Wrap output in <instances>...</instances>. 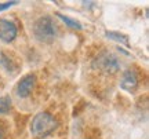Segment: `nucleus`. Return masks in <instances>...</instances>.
Masks as SVG:
<instances>
[{
  "label": "nucleus",
  "instance_id": "nucleus-11",
  "mask_svg": "<svg viewBox=\"0 0 149 139\" xmlns=\"http://www.w3.org/2000/svg\"><path fill=\"white\" fill-rule=\"evenodd\" d=\"M17 1H6V3H0V11H4L7 8H10L13 6H15Z\"/></svg>",
  "mask_w": 149,
  "mask_h": 139
},
{
  "label": "nucleus",
  "instance_id": "nucleus-2",
  "mask_svg": "<svg viewBox=\"0 0 149 139\" xmlns=\"http://www.w3.org/2000/svg\"><path fill=\"white\" fill-rule=\"evenodd\" d=\"M58 127L57 120L54 118L53 114L47 112H40L33 117L31 124V134L35 138H44L54 132V129Z\"/></svg>",
  "mask_w": 149,
  "mask_h": 139
},
{
  "label": "nucleus",
  "instance_id": "nucleus-5",
  "mask_svg": "<svg viewBox=\"0 0 149 139\" xmlns=\"http://www.w3.org/2000/svg\"><path fill=\"white\" fill-rule=\"evenodd\" d=\"M35 84H36V76L35 75H26L24 76L21 80L18 81L15 88L17 95L19 98H28L31 95L32 90L35 88Z\"/></svg>",
  "mask_w": 149,
  "mask_h": 139
},
{
  "label": "nucleus",
  "instance_id": "nucleus-1",
  "mask_svg": "<svg viewBox=\"0 0 149 139\" xmlns=\"http://www.w3.org/2000/svg\"><path fill=\"white\" fill-rule=\"evenodd\" d=\"M32 30L35 39L40 43H53L58 35L57 25L50 15L40 17L39 19H36L33 24Z\"/></svg>",
  "mask_w": 149,
  "mask_h": 139
},
{
  "label": "nucleus",
  "instance_id": "nucleus-7",
  "mask_svg": "<svg viewBox=\"0 0 149 139\" xmlns=\"http://www.w3.org/2000/svg\"><path fill=\"white\" fill-rule=\"evenodd\" d=\"M55 15L58 17L61 21L64 22L65 25L68 28H70V29H76V30H80V29H83V26H81V24H80L79 21H76V19H72V18H69V17L64 15V14H61V12H55Z\"/></svg>",
  "mask_w": 149,
  "mask_h": 139
},
{
  "label": "nucleus",
  "instance_id": "nucleus-10",
  "mask_svg": "<svg viewBox=\"0 0 149 139\" xmlns=\"http://www.w3.org/2000/svg\"><path fill=\"white\" fill-rule=\"evenodd\" d=\"M11 109V98L10 96H0V114L8 113Z\"/></svg>",
  "mask_w": 149,
  "mask_h": 139
},
{
  "label": "nucleus",
  "instance_id": "nucleus-8",
  "mask_svg": "<svg viewBox=\"0 0 149 139\" xmlns=\"http://www.w3.org/2000/svg\"><path fill=\"white\" fill-rule=\"evenodd\" d=\"M0 66H1L6 72H8V73H14V70H15V66L13 65L11 59L8 58L4 53H1V51H0Z\"/></svg>",
  "mask_w": 149,
  "mask_h": 139
},
{
  "label": "nucleus",
  "instance_id": "nucleus-4",
  "mask_svg": "<svg viewBox=\"0 0 149 139\" xmlns=\"http://www.w3.org/2000/svg\"><path fill=\"white\" fill-rule=\"evenodd\" d=\"M18 28L13 21L8 19H0V40L3 43H11L17 37Z\"/></svg>",
  "mask_w": 149,
  "mask_h": 139
},
{
  "label": "nucleus",
  "instance_id": "nucleus-6",
  "mask_svg": "<svg viewBox=\"0 0 149 139\" xmlns=\"http://www.w3.org/2000/svg\"><path fill=\"white\" fill-rule=\"evenodd\" d=\"M137 86H138V77L135 75V72L131 69L123 72L122 80H120V88L127 92H133L135 91Z\"/></svg>",
  "mask_w": 149,
  "mask_h": 139
},
{
  "label": "nucleus",
  "instance_id": "nucleus-12",
  "mask_svg": "<svg viewBox=\"0 0 149 139\" xmlns=\"http://www.w3.org/2000/svg\"><path fill=\"white\" fill-rule=\"evenodd\" d=\"M0 139H4V128L0 125Z\"/></svg>",
  "mask_w": 149,
  "mask_h": 139
},
{
  "label": "nucleus",
  "instance_id": "nucleus-9",
  "mask_svg": "<svg viewBox=\"0 0 149 139\" xmlns=\"http://www.w3.org/2000/svg\"><path fill=\"white\" fill-rule=\"evenodd\" d=\"M105 36H107L108 39H111V40L117 41V43L128 46V37L126 35H122V33H119V32H109V30H107V32H105Z\"/></svg>",
  "mask_w": 149,
  "mask_h": 139
},
{
  "label": "nucleus",
  "instance_id": "nucleus-3",
  "mask_svg": "<svg viewBox=\"0 0 149 139\" xmlns=\"http://www.w3.org/2000/svg\"><path fill=\"white\" fill-rule=\"evenodd\" d=\"M93 68L101 70L104 73H116L120 69V62L116 55L104 51V53L98 54L95 59L93 61Z\"/></svg>",
  "mask_w": 149,
  "mask_h": 139
}]
</instances>
